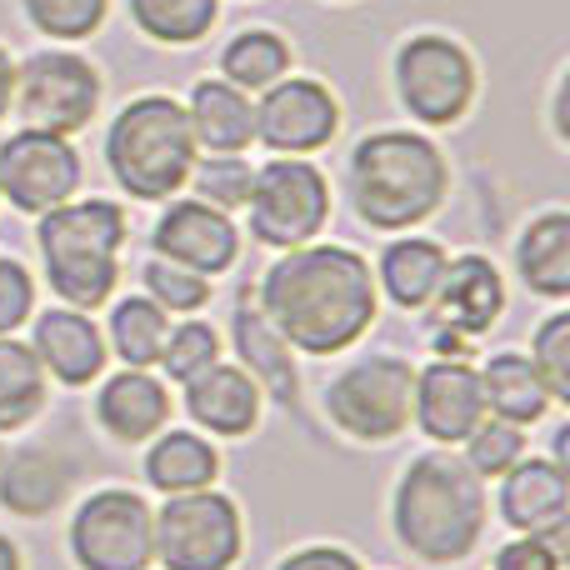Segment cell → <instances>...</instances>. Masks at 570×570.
<instances>
[{
	"mask_svg": "<svg viewBox=\"0 0 570 570\" xmlns=\"http://www.w3.org/2000/svg\"><path fill=\"white\" fill-rule=\"evenodd\" d=\"M281 341L301 355H341L381 315V291H375V271L361 250L331 246V240H311V246L281 250L256 281V295Z\"/></svg>",
	"mask_w": 570,
	"mask_h": 570,
	"instance_id": "obj_1",
	"label": "cell"
},
{
	"mask_svg": "<svg viewBox=\"0 0 570 570\" xmlns=\"http://www.w3.org/2000/svg\"><path fill=\"white\" fill-rule=\"evenodd\" d=\"M491 495L485 481L455 455V445L421 451L391 491V531L401 551H411L425 566H461L485 541Z\"/></svg>",
	"mask_w": 570,
	"mask_h": 570,
	"instance_id": "obj_2",
	"label": "cell"
},
{
	"mask_svg": "<svg viewBox=\"0 0 570 570\" xmlns=\"http://www.w3.org/2000/svg\"><path fill=\"white\" fill-rule=\"evenodd\" d=\"M351 206L361 226L401 236L415 230L451 200V160H445L441 140L425 130H371L355 140L351 166Z\"/></svg>",
	"mask_w": 570,
	"mask_h": 570,
	"instance_id": "obj_3",
	"label": "cell"
},
{
	"mask_svg": "<svg viewBox=\"0 0 570 570\" xmlns=\"http://www.w3.org/2000/svg\"><path fill=\"white\" fill-rule=\"evenodd\" d=\"M130 240V210L120 200L90 196L66 200L36 220V246L46 261L50 295L60 305L96 315L106 301H116L120 285V250Z\"/></svg>",
	"mask_w": 570,
	"mask_h": 570,
	"instance_id": "obj_4",
	"label": "cell"
},
{
	"mask_svg": "<svg viewBox=\"0 0 570 570\" xmlns=\"http://www.w3.org/2000/svg\"><path fill=\"white\" fill-rule=\"evenodd\" d=\"M200 150L190 136L186 100L166 96V90H146L130 96L106 126V170L130 200H160L180 196L196 170Z\"/></svg>",
	"mask_w": 570,
	"mask_h": 570,
	"instance_id": "obj_5",
	"label": "cell"
},
{
	"mask_svg": "<svg viewBox=\"0 0 570 570\" xmlns=\"http://www.w3.org/2000/svg\"><path fill=\"white\" fill-rule=\"evenodd\" d=\"M391 86L401 110L421 130H451L471 116L475 96H481V66L465 40L445 36V30H415L395 46Z\"/></svg>",
	"mask_w": 570,
	"mask_h": 570,
	"instance_id": "obj_6",
	"label": "cell"
},
{
	"mask_svg": "<svg viewBox=\"0 0 570 570\" xmlns=\"http://www.w3.org/2000/svg\"><path fill=\"white\" fill-rule=\"evenodd\" d=\"M415 365L395 351H371L325 385V415L355 445H391L411 431Z\"/></svg>",
	"mask_w": 570,
	"mask_h": 570,
	"instance_id": "obj_7",
	"label": "cell"
},
{
	"mask_svg": "<svg viewBox=\"0 0 570 570\" xmlns=\"http://www.w3.org/2000/svg\"><path fill=\"white\" fill-rule=\"evenodd\" d=\"M100 100H106V76L80 50H36V56L16 60L10 116L20 126L50 130V136H80L100 116Z\"/></svg>",
	"mask_w": 570,
	"mask_h": 570,
	"instance_id": "obj_8",
	"label": "cell"
},
{
	"mask_svg": "<svg viewBox=\"0 0 570 570\" xmlns=\"http://www.w3.org/2000/svg\"><path fill=\"white\" fill-rule=\"evenodd\" d=\"M250 236L266 250H295L331 226V180L311 156H271L250 186Z\"/></svg>",
	"mask_w": 570,
	"mask_h": 570,
	"instance_id": "obj_9",
	"label": "cell"
},
{
	"mask_svg": "<svg viewBox=\"0 0 570 570\" xmlns=\"http://www.w3.org/2000/svg\"><path fill=\"white\" fill-rule=\"evenodd\" d=\"M76 570H150L156 566V505L130 485H100L70 515Z\"/></svg>",
	"mask_w": 570,
	"mask_h": 570,
	"instance_id": "obj_10",
	"label": "cell"
},
{
	"mask_svg": "<svg viewBox=\"0 0 570 570\" xmlns=\"http://www.w3.org/2000/svg\"><path fill=\"white\" fill-rule=\"evenodd\" d=\"M246 551V515L236 495L186 491L156 505V561L166 570H230Z\"/></svg>",
	"mask_w": 570,
	"mask_h": 570,
	"instance_id": "obj_11",
	"label": "cell"
},
{
	"mask_svg": "<svg viewBox=\"0 0 570 570\" xmlns=\"http://www.w3.org/2000/svg\"><path fill=\"white\" fill-rule=\"evenodd\" d=\"M80 180H86V160L70 136L20 126L0 140V200H10V210L20 216H46L76 200Z\"/></svg>",
	"mask_w": 570,
	"mask_h": 570,
	"instance_id": "obj_12",
	"label": "cell"
},
{
	"mask_svg": "<svg viewBox=\"0 0 570 570\" xmlns=\"http://www.w3.org/2000/svg\"><path fill=\"white\" fill-rule=\"evenodd\" d=\"M341 136V100L315 76H285L256 96V146L271 156H315Z\"/></svg>",
	"mask_w": 570,
	"mask_h": 570,
	"instance_id": "obj_13",
	"label": "cell"
},
{
	"mask_svg": "<svg viewBox=\"0 0 570 570\" xmlns=\"http://www.w3.org/2000/svg\"><path fill=\"white\" fill-rule=\"evenodd\" d=\"M150 250L216 281L240 261V226L226 210L206 206L196 196H186V200L170 196V200H160V216L150 226Z\"/></svg>",
	"mask_w": 570,
	"mask_h": 570,
	"instance_id": "obj_14",
	"label": "cell"
},
{
	"mask_svg": "<svg viewBox=\"0 0 570 570\" xmlns=\"http://www.w3.org/2000/svg\"><path fill=\"white\" fill-rule=\"evenodd\" d=\"M481 421H485V395L471 361H431L415 371L411 425L431 445H461Z\"/></svg>",
	"mask_w": 570,
	"mask_h": 570,
	"instance_id": "obj_15",
	"label": "cell"
},
{
	"mask_svg": "<svg viewBox=\"0 0 570 570\" xmlns=\"http://www.w3.org/2000/svg\"><path fill=\"white\" fill-rule=\"evenodd\" d=\"M30 351H36L46 381L66 385V391H86L106 375V331L96 325L90 311H76V305H50V311L30 315Z\"/></svg>",
	"mask_w": 570,
	"mask_h": 570,
	"instance_id": "obj_16",
	"label": "cell"
},
{
	"mask_svg": "<svg viewBox=\"0 0 570 570\" xmlns=\"http://www.w3.org/2000/svg\"><path fill=\"white\" fill-rule=\"evenodd\" d=\"M495 511L515 535H546V541L566 546L570 525V475L551 455H521L511 471L501 475V495Z\"/></svg>",
	"mask_w": 570,
	"mask_h": 570,
	"instance_id": "obj_17",
	"label": "cell"
},
{
	"mask_svg": "<svg viewBox=\"0 0 570 570\" xmlns=\"http://www.w3.org/2000/svg\"><path fill=\"white\" fill-rule=\"evenodd\" d=\"M96 425L120 445H146L170 425V391L160 375L120 365L96 385Z\"/></svg>",
	"mask_w": 570,
	"mask_h": 570,
	"instance_id": "obj_18",
	"label": "cell"
},
{
	"mask_svg": "<svg viewBox=\"0 0 570 570\" xmlns=\"http://www.w3.org/2000/svg\"><path fill=\"white\" fill-rule=\"evenodd\" d=\"M435 321L461 335H491V325L505 315V276L495 271L491 256L465 250L445 261V276L435 285Z\"/></svg>",
	"mask_w": 570,
	"mask_h": 570,
	"instance_id": "obj_19",
	"label": "cell"
},
{
	"mask_svg": "<svg viewBox=\"0 0 570 570\" xmlns=\"http://www.w3.org/2000/svg\"><path fill=\"white\" fill-rule=\"evenodd\" d=\"M261 405H266V391H261L236 361H216L210 371H200L196 381H186V415L206 435H220V441H246V435H256Z\"/></svg>",
	"mask_w": 570,
	"mask_h": 570,
	"instance_id": "obj_20",
	"label": "cell"
},
{
	"mask_svg": "<svg viewBox=\"0 0 570 570\" xmlns=\"http://www.w3.org/2000/svg\"><path fill=\"white\" fill-rule=\"evenodd\" d=\"M230 345L240 355V371L281 405V411H301V371H295V351L281 341V331L261 315V305L250 301V291L240 295V305L230 311Z\"/></svg>",
	"mask_w": 570,
	"mask_h": 570,
	"instance_id": "obj_21",
	"label": "cell"
},
{
	"mask_svg": "<svg viewBox=\"0 0 570 570\" xmlns=\"http://www.w3.org/2000/svg\"><path fill=\"white\" fill-rule=\"evenodd\" d=\"M186 120L200 156H246L256 146V100L220 76H200L190 86Z\"/></svg>",
	"mask_w": 570,
	"mask_h": 570,
	"instance_id": "obj_22",
	"label": "cell"
},
{
	"mask_svg": "<svg viewBox=\"0 0 570 570\" xmlns=\"http://www.w3.org/2000/svg\"><path fill=\"white\" fill-rule=\"evenodd\" d=\"M445 261H451V250H445L435 236L401 230L371 266L375 291H381L391 305H401V311H431L435 285L445 276Z\"/></svg>",
	"mask_w": 570,
	"mask_h": 570,
	"instance_id": "obj_23",
	"label": "cell"
},
{
	"mask_svg": "<svg viewBox=\"0 0 570 570\" xmlns=\"http://www.w3.org/2000/svg\"><path fill=\"white\" fill-rule=\"evenodd\" d=\"M515 276L541 301L570 295V210H541L515 236Z\"/></svg>",
	"mask_w": 570,
	"mask_h": 570,
	"instance_id": "obj_24",
	"label": "cell"
},
{
	"mask_svg": "<svg viewBox=\"0 0 570 570\" xmlns=\"http://www.w3.org/2000/svg\"><path fill=\"white\" fill-rule=\"evenodd\" d=\"M146 485L156 495H186V491H206L220 475V451L210 445V435L200 431H160L150 435V451L140 461Z\"/></svg>",
	"mask_w": 570,
	"mask_h": 570,
	"instance_id": "obj_25",
	"label": "cell"
},
{
	"mask_svg": "<svg viewBox=\"0 0 570 570\" xmlns=\"http://www.w3.org/2000/svg\"><path fill=\"white\" fill-rule=\"evenodd\" d=\"M70 485H76V471L50 451L0 455V505L20 521H40V515L60 511Z\"/></svg>",
	"mask_w": 570,
	"mask_h": 570,
	"instance_id": "obj_26",
	"label": "cell"
},
{
	"mask_svg": "<svg viewBox=\"0 0 570 570\" xmlns=\"http://www.w3.org/2000/svg\"><path fill=\"white\" fill-rule=\"evenodd\" d=\"M475 375H481L485 415H501V421L531 431L556 411L551 391L541 385V375L531 371V361L521 351H495L485 365H475Z\"/></svg>",
	"mask_w": 570,
	"mask_h": 570,
	"instance_id": "obj_27",
	"label": "cell"
},
{
	"mask_svg": "<svg viewBox=\"0 0 570 570\" xmlns=\"http://www.w3.org/2000/svg\"><path fill=\"white\" fill-rule=\"evenodd\" d=\"M291 66H295L291 40H285L281 30H271V26L236 30V36L226 40V50H220V80H230V86L246 90V96L271 90L276 80L291 76Z\"/></svg>",
	"mask_w": 570,
	"mask_h": 570,
	"instance_id": "obj_28",
	"label": "cell"
},
{
	"mask_svg": "<svg viewBox=\"0 0 570 570\" xmlns=\"http://www.w3.org/2000/svg\"><path fill=\"white\" fill-rule=\"evenodd\" d=\"M50 401V381L40 371L30 341H10L0 335V435H16L40 421Z\"/></svg>",
	"mask_w": 570,
	"mask_h": 570,
	"instance_id": "obj_29",
	"label": "cell"
},
{
	"mask_svg": "<svg viewBox=\"0 0 570 570\" xmlns=\"http://www.w3.org/2000/svg\"><path fill=\"white\" fill-rule=\"evenodd\" d=\"M166 335H170V315L160 311L150 295H120L110 305V321H106V351L116 355L120 365H136V371H150L166 351Z\"/></svg>",
	"mask_w": 570,
	"mask_h": 570,
	"instance_id": "obj_30",
	"label": "cell"
},
{
	"mask_svg": "<svg viewBox=\"0 0 570 570\" xmlns=\"http://www.w3.org/2000/svg\"><path fill=\"white\" fill-rule=\"evenodd\" d=\"M130 26L156 46H200L220 20V0H126Z\"/></svg>",
	"mask_w": 570,
	"mask_h": 570,
	"instance_id": "obj_31",
	"label": "cell"
},
{
	"mask_svg": "<svg viewBox=\"0 0 570 570\" xmlns=\"http://www.w3.org/2000/svg\"><path fill=\"white\" fill-rule=\"evenodd\" d=\"M20 16L30 20V30H40L46 40L76 46L90 40L110 16V0H20Z\"/></svg>",
	"mask_w": 570,
	"mask_h": 570,
	"instance_id": "obj_32",
	"label": "cell"
},
{
	"mask_svg": "<svg viewBox=\"0 0 570 570\" xmlns=\"http://www.w3.org/2000/svg\"><path fill=\"white\" fill-rule=\"evenodd\" d=\"M140 285H146V295L166 315H200L210 305V276H200V271L166 261V256H150L140 266Z\"/></svg>",
	"mask_w": 570,
	"mask_h": 570,
	"instance_id": "obj_33",
	"label": "cell"
},
{
	"mask_svg": "<svg viewBox=\"0 0 570 570\" xmlns=\"http://www.w3.org/2000/svg\"><path fill=\"white\" fill-rule=\"evenodd\" d=\"M220 331L210 321H196V315H186L180 325H170V335H166V351H160V371H166V381H176V385H186V381H196L200 371H210V365L220 361Z\"/></svg>",
	"mask_w": 570,
	"mask_h": 570,
	"instance_id": "obj_34",
	"label": "cell"
},
{
	"mask_svg": "<svg viewBox=\"0 0 570 570\" xmlns=\"http://www.w3.org/2000/svg\"><path fill=\"white\" fill-rule=\"evenodd\" d=\"M186 186L196 190V200H206V206H216V210H226V216H236V210H246V200H250V186H256V166H250L246 156H200Z\"/></svg>",
	"mask_w": 570,
	"mask_h": 570,
	"instance_id": "obj_35",
	"label": "cell"
},
{
	"mask_svg": "<svg viewBox=\"0 0 570 570\" xmlns=\"http://www.w3.org/2000/svg\"><path fill=\"white\" fill-rule=\"evenodd\" d=\"M531 371L551 391L556 405H570V311H551L531 335Z\"/></svg>",
	"mask_w": 570,
	"mask_h": 570,
	"instance_id": "obj_36",
	"label": "cell"
},
{
	"mask_svg": "<svg viewBox=\"0 0 570 570\" xmlns=\"http://www.w3.org/2000/svg\"><path fill=\"white\" fill-rule=\"evenodd\" d=\"M461 445H465V465H471L481 481H501V475L525 455V431L511 421H501V415H485Z\"/></svg>",
	"mask_w": 570,
	"mask_h": 570,
	"instance_id": "obj_37",
	"label": "cell"
},
{
	"mask_svg": "<svg viewBox=\"0 0 570 570\" xmlns=\"http://www.w3.org/2000/svg\"><path fill=\"white\" fill-rule=\"evenodd\" d=\"M36 315V276L26 261L0 256V335H16Z\"/></svg>",
	"mask_w": 570,
	"mask_h": 570,
	"instance_id": "obj_38",
	"label": "cell"
},
{
	"mask_svg": "<svg viewBox=\"0 0 570 570\" xmlns=\"http://www.w3.org/2000/svg\"><path fill=\"white\" fill-rule=\"evenodd\" d=\"M491 570H566V546L546 535H515L495 551Z\"/></svg>",
	"mask_w": 570,
	"mask_h": 570,
	"instance_id": "obj_39",
	"label": "cell"
},
{
	"mask_svg": "<svg viewBox=\"0 0 570 570\" xmlns=\"http://www.w3.org/2000/svg\"><path fill=\"white\" fill-rule=\"evenodd\" d=\"M276 570H365L355 561L345 546H331V541H315V546H301V551H291Z\"/></svg>",
	"mask_w": 570,
	"mask_h": 570,
	"instance_id": "obj_40",
	"label": "cell"
},
{
	"mask_svg": "<svg viewBox=\"0 0 570 570\" xmlns=\"http://www.w3.org/2000/svg\"><path fill=\"white\" fill-rule=\"evenodd\" d=\"M431 351H435V361H471V335L451 331V325H435Z\"/></svg>",
	"mask_w": 570,
	"mask_h": 570,
	"instance_id": "obj_41",
	"label": "cell"
},
{
	"mask_svg": "<svg viewBox=\"0 0 570 570\" xmlns=\"http://www.w3.org/2000/svg\"><path fill=\"white\" fill-rule=\"evenodd\" d=\"M10 96H16V60H10V50L0 46V120L10 116Z\"/></svg>",
	"mask_w": 570,
	"mask_h": 570,
	"instance_id": "obj_42",
	"label": "cell"
},
{
	"mask_svg": "<svg viewBox=\"0 0 570 570\" xmlns=\"http://www.w3.org/2000/svg\"><path fill=\"white\" fill-rule=\"evenodd\" d=\"M0 570H26V561H20V546L10 541V535H0Z\"/></svg>",
	"mask_w": 570,
	"mask_h": 570,
	"instance_id": "obj_43",
	"label": "cell"
}]
</instances>
